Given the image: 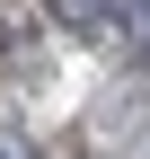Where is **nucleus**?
Wrapping results in <instances>:
<instances>
[{
	"mask_svg": "<svg viewBox=\"0 0 150 159\" xmlns=\"http://www.w3.org/2000/svg\"><path fill=\"white\" fill-rule=\"evenodd\" d=\"M141 18H150V0H141Z\"/></svg>",
	"mask_w": 150,
	"mask_h": 159,
	"instance_id": "obj_2",
	"label": "nucleus"
},
{
	"mask_svg": "<svg viewBox=\"0 0 150 159\" xmlns=\"http://www.w3.org/2000/svg\"><path fill=\"white\" fill-rule=\"evenodd\" d=\"M53 18H62V27H80V35H88V27H106V0H53Z\"/></svg>",
	"mask_w": 150,
	"mask_h": 159,
	"instance_id": "obj_1",
	"label": "nucleus"
}]
</instances>
